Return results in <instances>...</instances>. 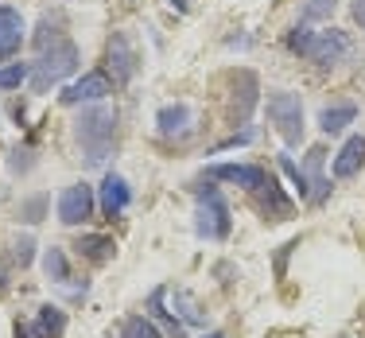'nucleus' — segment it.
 Returning a JSON list of instances; mask_svg holds the SVG:
<instances>
[{
    "label": "nucleus",
    "mask_w": 365,
    "mask_h": 338,
    "mask_svg": "<svg viewBox=\"0 0 365 338\" xmlns=\"http://www.w3.org/2000/svg\"><path fill=\"white\" fill-rule=\"evenodd\" d=\"M74 136H78V144H82L86 160L101 163L113 152V136H117V109L106 106V101H101V106H86L82 113H78V121H74Z\"/></svg>",
    "instance_id": "f257e3e1"
},
{
    "label": "nucleus",
    "mask_w": 365,
    "mask_h": 338,
    "mask_svg": "<svg viewBox=\"0 0 365 338\" xmlns=\"http://www.w3.org/2000/svg\"><path fill=\"white\" fill-rule=\"evenodd\" d=\"M288 51L292 55H303L315 66H334L350 55V39L342 31H311V28H292L288 31Z\"/></svg>",
    "instance_id": "f03ea898"
},
{
    "label": "nucleus",
    "mask_w": 365,
    "mask_h": 338,
    "mask_svg": "<svg viewBox=\"0 0 365 338\" xmlns=\"http://www.w3.org/2000/svg\"><path fill=\"white\" fill-rule=\"evenodd\" d=\"M195 230H198V237H206V241L230 237L233 218H230V203L222 198L218 187H198L195 190Z\"/></svg>",
    "instance_id": "7ed1b4c3"
},
{
    "label": "nucleus",
    "mask_w": 365,
    "mask_h": 338,
    "mask_svg": "<svg viewBox=\"0 0 365 338\" xmlns=\"http://www.w3.org/2000/svg\"><path fill=\"white\" fill-rule=\"evenodd\" d=\"M74 71H78V47L71 39H58V43H51V47L43 51V58L36 63V71H31V86L43 93L47 86L63 82V78L74 74Z\"/></svg>",
    "instance_id": "20e7f679"
},
{
    "label": "nucleus",
    "mask_w": 365,
    "mask_h": 338,
    "mask_svg": "<svg viewBox=\"0 0 365 338\" xmlns=\"http://www.w3.org/2000/svg\"><path fill=\"white\" fill-rule=\"evenodd\" d=\"M268 121L276 125V133L284 136V144H299L303 140V101L292 90H276L268 98Z\"/></svg>",
    "instance_id": "39448f33"
},
{
    "label": "nucleus",
    "mask_w": 365,
    "mask_h": 338,
    "mask_svg": "<svg viewBox=\"0 0 365 338\" xmlns=\"http://www.w3.org/2000/svg\"><path fill=\"white\" fill-rule=\"evenodd\" d=\"M113 78L109 74H101V71H90V74H82L78 82H71L63 93H58V101L63 106H90V101H101V98H109L113 93Z\"/></svg>",
    "instance_id": "423d86ee"
},
{
    "label": "nucleus",
    "mask_w": 365,
    "mask_h": 338,
    "mask_svg": "<svg viewBox=\"0 0 365 338\" xmlns=\"http://www.w3.org/2000/svg\"><path fill=\"white\" fill-rule=\"evenodd\" d=\"M106 63H109V74H113V82L117 86H128L133 82V74H136V47L128 43L125 31H113L109 36V47H106Z\"/></svg>",
    "instance_id": "0eeeda50"
},
{
    "label": "nucleus",
    "mask_w": 365,
    "mask_h": 338,
    "mask_svg": "<svg viewBox=\"0 0 365 338\" xmlns=\"http://www.w3.org/2000/svg\"><path fill=\"white\" fill-rule=\"evenodd\" d=\"M230 82H233L230 121H233V125H245V121H249V113H253V106H257L260 82H257V74H253V71H233V74H230Z\"/></svg>",
    "instance_id": "6e6552de"
},
{
    "label": "nucleus",
    "mask_w": 365,
    "mask_h": 338,
    "mask_svg": "<svg viewBox=\"0 0 365 338\" xmlns=\"http://www.w3.org/2000/svg\"><path fill=\"white\" fill-rule=\"evenodd\" d=\"M93 214V187L90 183H74L58 195V222L63 225H82Z\"/></svg>",
    "instance_id": "1a4fd4ad"
},
{
    "label": "nucleus",
    "mask_w": 365,
    "mask_h": 338,
    "mask_svg": "<svg viewBox=\"0 0 365 338\" xmlns=\"http://www.w3.org/2000/svg\"><path fill=\"white\" fill-rule=\"evenodd\" d=\"M206 175L222 179V183H237V187H245V190H260L268 179H272L264 168H257V163H210V168H206Z\"/></svg>",
    "instance_id": "9d476101"
},
{
    "label": "nucleus",
    "mask_w": 365,
    "mask_h": 338,
    "mask_svg": "<svg viewBox=\"0 0 365 338\" xmlns=\"http://www.w3.org/2000/svg\"><path fill=\"white\" fill-rule=\"evenodd\" d=\"M63 331H66V315L55 303H43L36 323H16V338H63Z\"/></svg>",
    "instance_id": "9b49d317"
},
{
    "label": "nucleus",
    "mask_w": 365,
    "mask_h": 338,
    "mask_svg": "<svg viewBox=\"0 0 365 338\" xmlns=\"http://www.w3.org/2000/svg\"><path fill=\"white\" fill-rule=\"evenodd\" d=\"M155 128H160L163 140H182V136L195 128V113H190V106H182V101L163 106L160 113H155Z\"/></svg>",
    "instance_id": "f8f14e48"
},
{
    "label": "nucleus",
    "mask_w": 365,
    "mask_h": 338,
    "mask_svg": "<svg viewBox=\"0 0 365 338\" xmlns=\"http://www.w3.org/2000/svg\"><path fill=\"white\" fill-rule=\"evenodd\" d=\"M128 203H133V187H128L117 171H109V175L101 179V214H106V218H120V214L128 210Z\"/></svg>",
    "instance_id": "ddd939ff"
},
{
    "label": "nucleus",
    "mask_w": 365,
    "mask_h": 338,
    "mask_svg": "<svg viewBox=\"0 0 365 338\" xmlns=\"http://www.w3.org/2000/svg\"><path fill=\"white\" fill-rule=\"evenodd\" d=\"M24 43V16L12 4H0V63L20 55Z\"/></svg>",
    "instance_id": "4468645a"
},
{
    "label": "nucleus",
    "mask_w": 365,
    "mask_h": 338,
    "mask_svg": "<svg viewBox=\"0 0 365 338\" xmlns=\"http://www.w3.org/2000/svg\"><path fill=\"white\" fill-rule=\"evenodd\" d=\"M361 163H365V136H350V140L342 144V152L334 155V175L350 179L361 171Z\"/></svg>",
    "instance_id": "2eb2a0df"
},
{
    "label": "nucleus",
    "mask_w": 365,
    "mask_h": 338,
    "mask_svg": "<svg viewBox=\"0 0 365 338\" xmlns=\"http://www.w3.org/2000/svg\"><path fill=\"white\" fill-rule=\"evenodd\" d=\"M253 195L260 198V210H264L268 218H288V214H292V198L280 190V183H276V179H268L260 190H253Z\"/></svg>",
    "instance_id": "dca6fc26"
},
{
    "label": "nucleus",
    "mask_w": 365,
    "mask_h": 338,
    "mask_svg": "<svg viewBox=\"0 0 365 338\" xmlns=\"http://www.w3.org/2000/svg\"><path fill=\"white\" fill-rule=\"evenodd\" d=\"M354 117H358V106H354V101H338V106H327L319 113V128H323L327 136H338L346 125H354Z\"/></svg>",
    "instance_id": "f3484780"
},
{
    "label": "nucleus",
    "mask_w": 365,
    "mask_h": 338,
    "mask_svg": "<svg viewBox=\"0 0 365 338\" xmlns=\"http://www.w3.org/2000/svg\"><path fill=\"white\" fill-rule=\"evenodd\" d=\"M168 299H171V311H175L179 323H187V327H202L206 323V311L198 307V299L190 296V292L175 288V292H168Z\"/></svg>",
    "instance_id": "a211bd4d"
},
{
    "label": "nucleus",
    "mask_w": 365,
    "mask_h": 338,
    "mask_svg": "<svg viewBox=\"0 0 365 338\" xmlns=\"http://www.w3.org/2000/svg\"><path fill=\"white\" fill-rule=\"evenodd\" d=\"M78 253L93 265H106L109 257L117 253V245H113V237H106V233H86V237L78 241Z\"/></svg>",
    "instance_id": "6ab92c4d"
},
{
    "label": "nucleus",
    "mask_w": 365,
    "mask_h": 338,
    "mask_svg": "<svg viewBox=\"0 0 365 338\" xmlns=\"http://www.w3.org/2000/svg\"><path fill=\"white\" fill-rule=\"evenodd\" d=\"M323 148H311L307 152V179H311V198H315V203H323L327 198V190H330V183H327V175H323Z\"/></svg>",
    "instance_id": "aec40b11"
},
{
    "label": "nucleus",
    "mask_w": 365,
    "mask_h": 338,
    "mask_svg": "<svg viewBox=\"0 0 365 338\" xmlns=\"http://www.w3.org/2000/svg\"><path fill=\"white\" fill-rule=\"evenodd\" d=\"M43 272H47L51 284H66V280H71V265H66L63 249H47V253H43Z\"/></svg>",
    "instance_id": "412c9836"
},
{
    "label": "nucleus",
    "mask_w": 365,
    "mask_h": 338,
    "mask_svg": "<svg viewBox=\"0 0 365 338\" xmlns=\"http://www.w3.org/2000/svg\"><path fill=\"white\" fill-rule=\"evenodd\" d=\"M120 338H163V334L148 315H128L125 327H120Z\"/></svg>",
    "instance_id": "4be33fe9"
},
{
    "label": "nucleus",
    "mask_w": 365,
    "mask_h": 338,
    "mask_svg": "<svg viewBox=\"0 0 365 338\" xmlns=\"http://www.w3.org/2000/svg\"><path fill=\"white\" fill-rule=\"evenodd\" d=\"M280 171H284V175H288L292 183H295V190H299V198H311V179H307V171H303L299 163L292 160V155H280Z\"/></svg>",
    "instance_id": "5701e85b"
},
{
    "label": "nucleus",
    "mask_w": 365,
    "mask_h": 338,
    "mask_svg": "<svg viewBox=\"0 0 365 338\" xmlns=\"http://www.w3.org/2000/svg\"><path fill=\"white\" fill-rule=\"evenodd\" d=\"M28 63H8V66H0V90H16L20 82H28Z\"/></svg>",
    "instance_id": "b1692460"
},
{
    "label": "nucleus",
    "mask_w": 365,
    "mask_h": 338,
    "mask_svg": "<svg viewBox=\"0 0 365 338\" xmlns=\"http://www.w3.org/2000/svg\"><path fill=\"white\" fill-rule=\"evenodd\" d=\"M338 0H303V20H330Z\"/></svg>",
    "instance_id": "393cba45"
},
{
    "label": "nucleus",
    "mask_w": 365,
    "mask_h": 338,
    "mask_svg": "<svg viewBox=\"0 0 365 338\" xmlns=\"http://www.w3.org/2000/svg\"><path fill=\"white\" fill-rule=\"evenodd\" d=\"M43 210H47V198H43V195L28 198V203H20V218H24V222H31V225L43 222Z\"/></svg>",
    "instance_id": "a878e982"
},
{
    "label": "nucleus",
    "mask_w": 365,
    "mask_h": 338,
    "mask_svg": "<svg viewBox=\"0 0 365 338\" xmlns=\"http://www.w3.org/2000/svg\"><path fill=\"white\" fill-rule=\"evenodd\" d=\"M31 249H36V241H31V237H20V241H16V265H20V268L31 265Z\"/></svg>",
    "instance_id": "bb28decb"
},
{
    "label": "nucleus",
    "mask_w": 365,
    "mask_h": 338,
    "mask_svg": "<svg viewBox=\"0 0 365 338\" xmlns=\"http://www.w3.org/2000/svg\"><path fill=\"white\" fill-rule=\"evenodd\" d=\"M28 155H31L28 148H16V152H12V160H8V168H12V171H28V168H31Z\"/></svg>",
    "instance_id": "cd10ccee"
},
{
    "label": "nucleus",
    "mask_w": 365,
    "mask_h": 338,
    "mask_svg": "<svg viewBox=\"0 0 365 338\" xmlns=\"http://www.w3.org/2000/svg\"><path fill=\"white\" fill-rule=\"evenodd\" d=\"M350 12H354V24H358V28L365 31V0H354V4H350Z\"/></svg>",
    "instance_id": "c85d7f7f"
},
{
    "label": "nucleus",
    "mask_w": 365,
    "mask_h": 338,
    "mask_svg": "<svg viewBox=\"0 0 365 338\" xmlns=\"http://www.w3.org/2000/svg\"><path fill=\"white\" fill-rule=\"evenodd\" d=\"M171 4H175V8H179V12H187V0H171Z\"/></svg>",
    "instance_id": "c756f323"
},
{
    "label": "nucleus",
    "mask_w": 365,
    "mask_h": 338,
    "mask_svg": "<svg viewBox=\"0 0 365 338\" xmlns=\"http://www.w3.org/2000/svg\"><path fill=\"white\" fill-rule=\"evenodd\" d=\"M202 338H225V334H202Z\"/></svg>",
    "instance_id": "7c9ffc66"
},
{
    "label": "nucleus",
    "mask_w": 365,
    "mask_h": 338,
    "mask_svg": "<svg viewBox=\"0 0 365 338\" xmlns=\"http://www.w3.org/2000/svg\"><path fill=\"white\" fill-rule=\"evenodd\" d=\"M0 284H4V280H0Z\"/></svg>",
    "instance_id": "2f4dec72"
}]
</instances>
